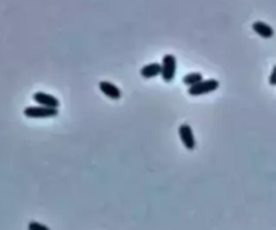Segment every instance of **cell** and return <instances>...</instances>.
<instances>
[{
  "instance_id": "1",
  "label": "cell",
  "mask_w": 276,
  "mask_h": 230,
  "mask_svg": "<svg viewBox=\"0 0 276 230\" xmlns=\"http://www.w3.org/2000/svg\"><path fill=\"white\" fill-rule=\"evenodd\" d=\"M220 88V82L214 78H210V80H204L201 81L200 84L194 85V86H190L187 89V93L192 97H198V96H202V94L210 93V92H214Z\"/></svg>"
},
{
  "instance_id": "2",
  "label": "cell",
  "mask_w": 276,
  "mask_h": 230,
  "mask_svg": "<svg viewBox=\"0 0 276 230\" xmlns=\"http://www.w3.org/2000/svg\"><path fill=\"white\" fill-rule=\"evenodd\" d=\"M177 73V58L173 54H166L162 59V80L164 82H171Z\"/></svg>"
},
{
  "instance_id": "3",
  "label": "cell",
  "mask_w": 276,
  "mask_h": 230,
  "mask_svg": "<svg viewBox=\"0 0 276 230\" xmlns=\"http://www.w3.org/2000/svg\"><path fill=\"white\" fill-rule=\"evenodd\" d=\"M24 116L28 118H50L58 116V109L57 108H47V107H27L23 111Z\"/></svg>"
},
{
  "instance_id": "4",
  "label": "cell",
  "mask_w": 276,
  "mask_h": 230,
  "mask_svg": "<svg viewBox=\"0 0 276 230\" xmlns=\"http://www.w3.org/2000/svg\"><path fill=\"white\" fill-rule=\"evenodd\" d=\"M178 133H179V139H181L182 144L185 146V148H186L187 151L196 150V146H197L196 137H194L192 127H190L189 124H181L178 128Z\"/></svg>"
},
{
  "instance_id": "5",
  "label": "cell",
  "mask_w": 276,
  "mask_h": 230,
  "mask_svg": "<svg viewBox=\"0 0 276 230\" xmlns=\"http://www.w3.org/2000/svg\"><path fill=\"white\" fill-rule=\"evenodd\" d=\"M33 100L41 107H47V108H60V100L52 96V94L45 93V92H35L33 94Z\"/></svg>"
},
{
  "instance_id": "6",
  "label": "cell",
  "mask_w": 276,
  "mask_h": 230,
  "mask_svg": "<svg viewBox=\"0 0 276 230\" xmlns=\"http://www.w3.org/2000/svg\"><path fill=\"white\" fill-rule=\"evenodd\" d=\"M98 88L101 90V93L104 96H107L108 99L111 100H120L122 99V90L117 88L116 85L112 82H108V81H101L98 84Z\"/></svg>"
},
{
  "instance_id": "7",
  "label": "cell",
  "mask_w": 276,
  "mask_h": 230,
  "mask_svg": "<svg viewBox=\"0 0 276 230\" xmlns=\"http://www.w3.org/2000/svg\"><path fill=\"white\" fill-rule=\"evenodd\" d=\"M162 74V63H158V62H152V63H148V65L143 66L140 69V75L143 78H155L158 75Z\"/></svg>"
},
{
  "instance_id": "8",
  "label": "cell",
  "mask_w": 276,
  "mask_h": 230,
  "mask_svg": "<svg viewBox=\"0 0 276 230\" xmlns=\"http://www.w3.org/2000/svg\"><path fill=\"white\" fill-rule=\"evenodd\" d=\"M252 30L255 31V33L258 34L259 37L264 38V39H270V38L274 37V34H275L274 28H272L270 24L262 22V20L253 22Z\"/></svg>"
},
{
  "instance_id": "9",
  "label": "cell",
  "mask_w": 276,
  "mask_h": 230,
  "mask_svg": "<svg viewBox=\"0 0 276 230\" xmlns=\"http://www.w3.org/2000/svg\"><path fill=\"white\" fill-rule=\"evenodd\" d=\"M182 81L183 84L190 88V86H194V85L200 84L201 81H204V75L201 73H198V71H196V73H189V74L183 77Z\"/></svg>"
},
{
  "instance_id": "10",
  "label": "cell",
  "mask_w": 276,
  "mask_h": 230,
  "mask_svg": "<svg viewBox=\"0 0 276 230\" xmlns=\"http://www.w3.org/2000/svg\"><path fill=\"white\" fill-rule=\"evenodd\" d=\"M27 229L28 230H50V228L46 225H43V224H41V222L31 221V222H28Z\"/></svg>"
},
{
  "instance_id": "11",
  "label": "cell",
  "mask_w": 276,
  "mask_h": 230,
  "mask_svg": "<svg viewBox=\"0 0 276 230\" xmlns=\"http://www.w3.org/2000/svg\"><path fill=\"white\" fill-rule=\"evenodd\" d=\"M271 86H276V65L274 66V69L271 71V75H270V80H268Z\"/></svg>"
}]
</instances>
